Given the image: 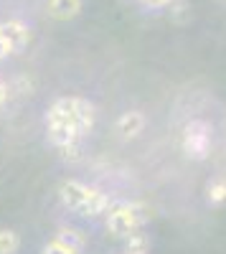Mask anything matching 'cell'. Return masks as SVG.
Listing matches in <instances>:
<instances>
[{"label":"cell","mask_w":226,"mask_h":254,"mask_svg":"<svg viewBox=\"0 0 226 254\" xmlns=\"http://www.w3.org/2000/svg\"><path fill=\"white\" fill-rule=\"evenodd\" d=\"M97 122V107L84 97H61L46 112V132L54 147L81 145Z\"/></svg>","instance_id":"obj_1"},{"label":"cell","mask_w":226,"mask_h":254,"mask_svg":"<svg viewBox=\"0 0 226 254\" xmlns=\"http://www.w3.org/2000/svg\"><path fill=\"white\" fill-rule=\"evenodd\" d=\"M58 198L66 208L76 211L81 216H89V219H97V216H105L110 214L112 208V201L107 193H102L99 188H92L87 183H81L76 178H66L61 181L58 186Z\"/></svg>","instance_id":"obj_2"},{"label":"cell","mask_w":226,"mask_h":254,"mask_svg":"<svg viewBox=\"0 0 226 254\" xmlns=\"http://www.w3.org/2000/svg\"><path fill=\"white\" fill-rule=\"evenodd\" d=\"M153 219V206L145 201H130V203H117L107 214V234L114 239H125L135 231H140Z\"/></svg>","instance_id":"obj_3"},{"label":"cell","mask_w":226,"mask_h":254,"mask_svg":"<svg viewBox=\"0 0 226 254\" xmlns=\"http://www.w3.org/2000/svg\"><path fill=\"white\" fill-rule=\"evenodd\" d=\"M180 147L191 160H206L214 147V130L206 120H191L186 122L180 132Z\"/></svg>","instance_id":"obj_4"},{"label":"cell","mask_w":226,"mask_h":254,"mask_svg":"<svg viewBox=\"0 0 226 254\" xmlns=\"http://www.w3.org/2000/svg\"><path fill=\"white\" fill-rule=\"evenodd\" d=\"M0 36L8 41L13 54L23 51L31 44V28L23 23V20H3V23H0Z\"/></svg>","instance_id":"obj_5"},{"label":"cell","mask_w":226,"mask_h":254,"mask_svg":"<svg viewBox=\"0 0 226 254\" xmlns=\"http://www.w3.org/2000/svg\"><path fill=\"white\" fill-rule=\"evenodd\" d=\"M142 130H145V115L140 110H130L125 115H119L117 122H114V132L122 137V140H132L137 137Z\"/></svg>","instance_id":"obj_6"},{"label":"cell","mask_w":226,"mask_h":254,"mask_svg":"<svg viewBox=\"0 0 226 254\" xmlns=\"http://www.w3.org/2000/svg\"><path fill=\"white\" fill-rule=\"evenodd\" d=\"M54 242L66 254H81V252H84V234H81L79 229H71V226H61L56 231Z\"/></svg>","instance_id":"obj_7"},{"label":"cell","mask_w":226,"mask_h":254,"mask_svg":"<svg viewBox=\"0 0 226 254\" xmlns=\"http://www.w3.org/2000/svg\"><path fill=\"white\" fill-rule=\"evenodd\" d=\"M81 13V0H49V15L56 20H71Z\"/></svg>","instance_id":"obj_8"},{"label":"cell","mask_w":226,"mask_h":254,"mask_svg":"<svg viewBox=\"0 0 226 254\" xmlns=\"http://www.w3.org/2000/svg\"><path fill=\"white\" fill-rule=\"evenodd\" d=\"M150 252V237L135 231V234L125 237V254H148Z\"/></svg>","instance_id":"obj_9"},{"label":"cell","mask_w":226,"mask_h":254,"mask_svg":"<svg viewBox=\"0 0 226 254\" xmlns=\"http://www.w3.org/2000/svg\"><path fill=\"white\" fill-rule=\"evenodd\" d=\"M20 247V237L13 229H0V254H15Z\"/></svg>","instance_id":"obj_10"},{"label":"cell","mask_w":226,"mask_h":254,"mask_svg":"<svg viewBox=\"0 0 226 254\" xmlns=\"http://www.w3.org/2000/svg\"><path fill=\"white\" fill-rule=\"evenodd\" d=\"M206 198H209L211 206H221V203H226V178L209 183V188H206Z\"/></svg>","instance_id":"obj_11"},{"label":"cell","mask_w":226,"mask_h":254,"mask_svg":"<svg viewBox=\"0 0 226 254\" xmlns=\"http://www.w3.org/2000/svg\"><path fill=\"white\" fill-rule=\"evenodd\" d=\"M170 15H173L175 20H186V15H188V5L183 3V0H175V3L170 5Z\"/></svg>","instance_id":"obj_12"},{"label":"cell","mask_w":226,"mask_h":254,"mask_svg":"<svg viewBox=\"0 0 226 254\" xmlns=\"http://www.w3.org/2000/svg\"><path fill=\"white\" fill-rule=\"evenodd\" d=\"M175 3V0H142V5L148 8H170Z\"/></svg>","instance_id":"obj_13"},{"label":"cell","mask_w":226,"mask_h":254,"mask_svg":"<svg viewBox=\"0 0 226 254\" xmlns=\"http://www.w3.org/2000/svg\"><path fill=\"white\" fill-rule=\"evenodd\" d=\"M41 254H66V252H64V249H61V247H58V244L51 239V242L44 247V252H41Z\"/></svg>","instance_id":"obj_14"},{"label":"cell","mask_w":226,"mask_h":254,"mask_svg":"<svg viewBox=\"0 0 226 254\" xmlns=\"http://www.w3.org/2000/svg\"><path fill=\"white\" fill-rule=\"evenodd\" d=\"M10 54H13V49L8 46V41H5L3 36H0V61H3V59H8Z\"/></svg>","instance_id":"obj_15"},{"label":"cell","mask_w":226,"mask_h":254,"mask_svg":"<svg viewBox=\"0 0 226 254\" xmlns=\"http://www.w3.org/2000/svg\"><path fill=\"white\" fill-rule=\"evenodd\" d=\"M8 97H10V87H8V84H5L3 79H0V104H5V102H8Z\"/></svg>","instance_id":"obj_16"}]
</instances>
